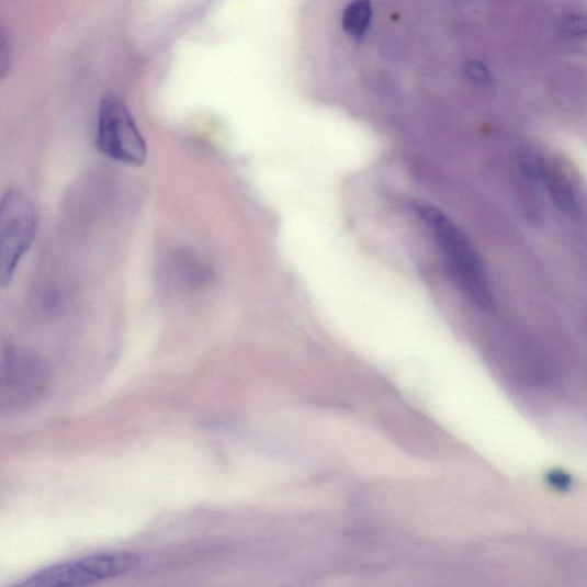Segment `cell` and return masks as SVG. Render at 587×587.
I'll return each instance as SVG.
<instances>
[{
    "mask_svg": "<svg viewBox=\"0 0 587 587\" xmlns=\"http://www.w3.org/2000/svg\"><path fill=\"white\" fill-rule=\"evenodd\" d=\"M37 217L34 203L22 191L11 190L0 207V283L7 287L35 239Z\"/></svg>",
    "mask_w": 587,
    "mask_h": 587,
    "instance_id": "obj_5",
    "label": "cell"
},
{
    "mask_svg": "<svg viewBox=\"0 0 587 587\" xmlns=\"http://www.w3.org/2000/svg\"><path fill=\"white\" fill-rule=\"evenodd\" d=\"M541 185L545 188L554 206L569 218L580 215V207L575 190L567 176L557 167L548 162Z\"/></svg>",
    "mask_w": 587,
    "mask_h": 587,
    "instance_id": "obj_6",
    "label": "cell"
},
{
    "mask_svg": "<svg viewBox=\"0 0 587 587\" xmlns=\"http://www.w3.org/2000/svg\"><path fill=\"white\" fill-rule=\"evenodd\" d=\"M49 371L34 351L4 345L0 359V413L13 415L38 404L49 387Z\"/></svg>",
    "mask_w": 587,
    "mask_h": 587,
    "instance_id": "obj_3",
    "label": "cell"
},
{
    "mask_svg": "<svg viewBox=\"0 0 587 587\" xmlns=\"http://www.w3.org/2000/svg\"><path fill=\"white\" fill-rule=\"evenodd\" d=\"M519 165L520 170L528 181L541 184L548 165L541 156L535 155V153L532 151L522 153Z\"/></svg>",
    "mask_w": 587,
    "mask_h": 587,
    "instance_id": "obj_8",
    "label": "cell"
},
{
    "mask_svg": "<svg viewBox=\"0 0 587 587\" xmlns=\"http://www.w3.org/2000/svg\"><path fill=\"white\" fill-rule=\"evenodd\" d=\"M372 21L371 0H350L342 13L341 25L348 37L361 42L369 34Z\"/></svg>",
    "mask_w": 587,
    "mask_h": 587,
    "instance_id": "obj_7",
    "label": "cell"
},
{
    "mask_svg": "<svg viewBox=\"0 0 587 587\" xmlns=\"http://www.w3.org/2000/svg\"><path fill=\"white\" fill-rule=\"evenodd\" d=\"M465 75L469 81L479 89H492L495 86L492 71L478 60H471L465 65Z\"/></svg>",
    "mask_w": 587,
    "mask_h": 587,
    "instance_id": "obj_9",
    "label": "cell"
},
{
    "mask_svg": "<svg viewBox=\"0 0 587 587\" xmlns=\"http://www.w3.org/2000/svg\"><path fill=\"white\" fill-rule=\"evenodd\" d=\"M548 486L561 494L569 493L574 487V479L572 475L561 469L551 470L545 475Z\"/></svg>",
    "mask_w": 587,
    "mask_h": 587,
    "instance_id": "obj_10",
    "label": "cell"
},
{
    "mask_svg": "<svg viewBox=\"0 0 587 587\" xmlns=\"http://www.w3.org/2000/svg\"><path fill=\"white\" fill-rule=\"evenodd\" d=\"M419 215L436 240L456 287L479 309H495L487 269L462 228L443 212L427 204L419 207Z\"/></svg>",
    "mask_w": 587,
    "mask_h": 587,
    "instance_id": "obj_1",
    "label": "cell"
},
{
    "mask_svg": "<svg viewBox=\"0 0 587 587\" xmlns=\"http://www.w3.org/2000/svg\"><path fill=\"white\" fill-rule=\"evenodd\" d=\"M143 557L135 552H98L43 568L13 587H79L137 572Z\"/></svg>",
    "mask_w": 587,
    "mask_h": 587,
    "instance_id": "obj_2",
    "label": "cell"
},
{
    "mask_svg": "<svg viewBox=\"0 0 587 587\" xmlns=\"http://www.w3.org/2000/svg\"><path fill=\"white\" fill-rule=\"evenodd\" d=\"M95 144L102 155L118 163L140 167L147 160L146 140L129 108L118 95L110 94L101 101Z\"/></svg>",
    "mask_w": 587,
    "mask_h": 587,
    "instance_id": "obj_4",
    "label": "cell"
},
{
    "mask_svg": "<svg viewBox=\"0 0 587 587\" xmlns=\"http://www.w3.org/2000/svg\"><path fill=\"white\" fill-rule=\"evenodd\" d=\"M564 31L571 38L587 37V15L573 14L564 22Z\"/></svg>",
    "mask_w": 587,
    "mask_h": 587,
    "instance_id": "obj_11",
    "label": "cell"
}]
</instances>
